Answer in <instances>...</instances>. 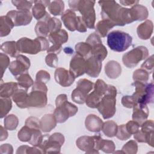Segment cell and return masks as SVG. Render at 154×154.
<instances>
[{"label":"cell","mask_w":154,"mask_h":154,"mask_svg":"<svg viewBox=\"0 0 154 154\" xmlns=\"http://www.w3.org/2000/svg\"><path fill=\"white\" fill-rule=\"evenodd\" d=\"M94 1L77 0L69 1V5L70 10L79 11L82 14V17L87 28L94 29L95 28L96 14L94 9Z\"/></svg>","instance_id":"1"},{"label":"cell","mask_w":154,"mask_h":154,"mask_svg":"<svg viewBox=\"0 0 154 154\" xmlns=\"http://www.w3.org/2000/svg\"><path fill=\"white\" fill-rule=\"evenodd\" d=\"M101 7L102 20H105L115 26H123L122 22V12L123 7L115 1H99Z\"/></svg>","instance_id":"2"},{"label":"cell","mask_w":154,"mask_h":154,"mask_svg":"<svg viewBox=\"0 0 154 154\" xmlns=\"http://www.w3.org/2000/svg\"><path fill=\"white\" fill-rule=\"evenodd\" d=\"M17 45L19 52L31 55L47 51L49 48V42L44 37H37L34 40L22 37L17 41Z\"/></svg>","instance_id":"3"},{"label":"cell","mask_w":154,"mask_h":154,"mask_svg":"<svg viewBox=\"0 0 154 154\" xmlns=\"http://www.w3.org/2000/svg\"><path fill=\"white\" fill-rule=\"evenodd\" d=\"M117 89L111 85H108L105 93L103 96L97 108L104 119L112 117L116 111Z\"/></svg>","instance_id":"4"},{"label":"cell","mask_w":154,"mask_h":154,"mask_svg":"<svg viewBox=\"0 0 154 154\" xmlns=\"http://www.w3.org/2000/svg\"><path fill=\"white\" fill-rule=\"evenodd\" d=\"M132 37L127 32L120 30H114L107 35V45L109 48L118 52L127 50L132 45Z\"/></svg>","instance_id":"5"},{"label":"cell","mask_w":154,"mask_h":154,"mask_svg":"<svg viewBox=\"0 0 154 154\" xmlns=\"http://www.w3.org/2000/svg\"><path fill=\"white\" fill-rule=\"evenodd\" d=\"M64 137L60 132H55L51 135H43L41 144L38 146L43 152L46 153H60L61 146L64 143Z\"/></svg>","instance_id":"6"},{"label":"cell","mask_w":154,"mask_h":154,"mask_svg":"<svg viewBox=\"0 0 154 154\" xmlns=\"http://www.w3.org/2000/svg\"><path fill=\"white\" fill-rule=\"evenodd\" d=\"M133 85L135 87V91L132 95L137 103L147 104L153 101V84L152 82H141L134 81Z\"/></svg>","instance_id":"7"},{"label":"cell","mask_w":154,"mask_h":154,"mask_svg":"<svg viewBox=\"0 0 154 154\" xmlns=\"http://www.w3.org/2000/svg\"><path fill=\"white\" fill-rule=\"evenodd\" d=\"M149 51L144 46H139L125 53L122 57L123 64L128 68L135 67L140 61L147 58Z\"/></svg>","instance_id":"8"},{"label":"cell","mask_w":154,"mask_h":154,"mask_svg":"<svg viewBox=\"0 0 154 154\" xmlns=\"http://www.w3.org/2000/svg\"><path fill=\"white\" fill-rule=\"evenodd\" d=\"M93 87L94 84L90 80L85 78L79 79L76 83V88L72 93V100L78 104L84 103L88 94Z\"/></svg>","instance_id":"9"},{"label":"cell","mask_w":154,"mask_h":154,"mask_svg":"<svg viewBox=\"0 0 154 154\" xmlns=\"http://www.w3.org/2000/svg\"><path fill=\"white\" fill-rule=\"evenodd\" d=\"M108 85L100 79H98L94 84L93 91L88 94L85 103L91 108H96L101 99L106 92Z\"/></svg>","instance_id":"10"},{"label":"cell","mask_w":154,"mask_h":154,"mask_svg":"<svg viewBox=\"0 0 154 154\" xmlns=\"http://www.w3.org/2000/svg\"><path fill=\"white\" fill-rule=\"evenodd\" d=\"M78 108L74 104L66 100L62 104L56 106L54 115L57 123L65 122L70 117L75 116L78 112Z\"/></svg>","instance_id":"11"},{"label":"cell","mask_w":154,"mask_h":154,"mask_svg":"<svg viewBox=\"0 0 154 154\" xmlns=\"http://www.w3.org/2000/svg\"><path fill=\"white\" fill-rule=\"evenodd\" d=\"M29 67V59L23 55H19L16 57V60L10 64L8 69L11 74L16 78L23 73H27Z\"/></svg>","instance_id":"12"},{"label":"cell","mask_w":154,"mask_h":154,"mask_svg":"<svg viewBox=\"0 0 154 154\" xmlns=\"http://www.w3.org/2000/svg\"><path fill=\"white\" fill-rule=\"evenodd\" d=\"M47 91L32 88L31 91L28 94L27 99V107L43 108L47 105Z\"/></svg>","instance_id":"13"},{"label":"cell","mask_w":154,"mask_h":154,"mask_svg":"<svg viewBox=\"0 0 154 154\" xmlns=\"http://www.w3.org/2000/svg\"><path fill=\"white\" fill-rule=\"evenodd\" d=\"M6 16L10 18L16 26L27 25L32 19V14L29 10H11Z\"/></svg>","instance_id":"14"},{"label":"cell","mask_w":154,"mask_h":154,"mask_svg":"<svg viewBox=\"0 0 154 154\" xmlns=\"http://www.w3.org/2000/svg\"><path fill=\"white\" fill-rule=\"evenodd\" d=\"M54 78L57 83L61 86L67 87L73 83L76 78L70 70L63 67H58L55 70Z\"/></svg>","instance_id":"15"},{"label":"cell","mask_w":154,"mask_h":154,"mask_svg":"<svg viewBox=\"0 0 154 154\" xmlns=\"http://www.w3.org/2000/svg\"><path fill=\"white\" fill-rule=\"evenodd\" d=\"M69 70L75 75V78L83 75L85 73V58L77 53L74 55L70 62Z\"/></svg>","instance_id":"16"},{"label":"cell","mask_w":154,"mask_h":154,"mask_svg":"<svg viewBox=\"0 0 154 154\" xmlns=\"http://www.w3.org/2000/svg\"><path fill=\"white\" fill-rule=\"evenodd\" d=\"M76 146L86 153H99V151L94 149V138L92 136L83 135L79 137L76 141Z\"/></svg>","instance_id":"17"},{"label":"cell","mask_w":154,"mask_h":154,"mask_svg":"<svg viewBox=\"0 0 154 154\" xmlns=\"http://www.w3.org/2000/svg\"><path fill=\"white\" fill-rule=\"evenodd\" d=\"M102 66V61L91 55L85 60V73L92 78H96L100 74Z\"/></svg>","instance_id":"18"},{"label":"cell","mask_w":154,"mask_h":154,"mask_svg":"<svg viewBox=\"0 0 154 154\" xmlns=\"http://www.w3.org/2000/svg\"><path fill=\"white\" fill-rule=\"evenodd\" d=\"M149 116V109L146 104L137 103L133 107L132 120L141 125Z\"/></svg>","instance_id":"19"},{"label":"cell","mask_w":154,"mask_h":154,"mask_svg":"<svg viewBox=\"0 0 154 154\" xmlns=\"http://www.w3.org/2000/svg\"><path fill=\"white\" fill-rule=\"evenodd\" d=\"M103 121L97 116L90 114L87 116L85 120V126L86 129L93 132H97L102 130Z\"/></svg>","instance_id":"20"},{"label":"cell","mask_w":154,"mask_h":154,"mask_svg":"<svg viewBox=\"0 0 154 154\" xmlns=\"http://www.w3.org/2000/svg\"><path fill=\"white\" fill-rule=\"evenodd\" d=\"M61 19L66 26L70 31L76 30L77 16L76 13L72 10H66L62 14Z\"/></svg>","instance_id":"21"},{"label":"cell","mask_w":154,"mask_h":154,"mask_svg":"<svg viewBox=\"0 0 154 154\" xmlns=\"http://www.w3.org/2000/svg\"><path fill=\"white\" fill-rule=\"evenodd\" d=\"M50 1H34V5L32 7V14L34 18L38 20L42 19L47 14L46 7H48Z\"/></svg>","instance_id":"22"},{"label":"cell","mask_w":154,"mask_h":154,"mask_svg":"<svg viewBox=\"0 0 154 154\" xmlns=\"http://www.w3.org/2000/svg\"><path fill=\"white\" fill-rule=\"evenodd\" d=\"M153 29V24L152 20H146L139 25L137 29L138 37L142 40H148L152 35Z\"/></svg>","instance_id":"23"},{"label":"cell","mask_w":154,"mask_h":154,"mask_svg":"<svg viewBox=\"0 0 154 154\" xmlns=\"http://www.w3.org/2000/svg\"><path fill=\"white\" fill-rule=\"evenodd\" d=\"M40 129L43 132H49L57 126V122L54 114H46L40 120Z\"/></svg>","instance_id":"24"},{"label":"cell","mask_w":154,"mask_h":154,"mask_svg":"<svg viewBox=\"0 0 154 154\" xmlns=\"http://www.w3.org/2000/svg\"><path fill=\"white\" fill-rule=\"evenodd\" d=\"M105 74L109 78L116 79L122 73V67L116 61H109L105 66Z\"/></svg>","instance_id":"25"},{"label":"cell","mask_w":154,"mask_h":154,"mask_svg":"<svg viewBox=\"0 0 154 154\" xmlns=\"http://www.w3.org/2000/svg\"><path fill=\"white\" fill-rule=\"evenodd\" d=\"M130 10L133 22L144 20L148 17L149 12L147 8L143 5H134L130 8Z\"/></svg>","instance_id":"26"},{"label":"cell","mask_w":154,"mask_h":154,"mask_svg":"<svg viewBox=\"0 0 154 154\" xmlns=\"http://www.w3.org/2000/svg\"><path fill=\"white\" fill-rule=\"evenodd\" d=\"M68 33L63 29H61L57 31L50 33L48 35L49 40L53 45H61L66 43L68 41Z\"/></svg>","instance_id":"27"},{"label":"cell","mask_w":154,"mask_h":154,"mask_svg":"<svg viewBox=\"0 0 154 154\" xmlns=\"http://www.w3.org/2000/svg\"><path fill=\"white\" fill-rule=\"evenodd\" d=\"M28 94L27 90L22 88L17 89L12 96L13 101L16 103L17 106L20 108H26L27 107V99Z\"/></svg>","instance_id":"28"},{"label":"cell","mask_w":154,"mask_h":154,"mask_svg":"<svg viewBox=\"0 0 154 154\" xmlns=\"http://www.w3.org/2000/svg\"><path fill=\"white\" fill-rule=\"evenodd\" d=\"M50 14L47 13L46 16L40 20H38L35 26V32L37 37H46L48 36L50 34L48 25L47 22V20L49 17H50Z\"/></svg>","instance_id":"29"},{"label":"cell","mask_w":154,"mask_h":154,"mask_svg":"<svg viewBox=\"0 0 154 154\" xmlns=\"http://www.w3.org/2000/svg\"><path fill=\"white\" fill-rule=\"evenodd\" d=\"M18 84L14 82L1 83L0 96L2 98H10L15 91L18 89Z\"/></svg>","instance_id":"30"},{"label":"cell","mask_w":154,"mask_h":154,"mask_svg":"<svg viewBox=\"0 0 154 154\" xmlns=\"http://www.w3.org/2000/svg\"><path fill=\"white\" fill-rule=\"evenodd\" d=\"M14 26L13 22L7 16H2L0 17V36L8 35Z\"/></svg>","instance_id":"31"},{"label":"cell","mask_w":154,"mask_h":154,"mask_svg":"<svg viewBox=\"0 0 154 154\" xmlns=\"http://www.w3.org/2000/svg\"><path fill=\"white\" fill-rule=\"evenodd\" d=\"M1 49L5 54L9 55L11 57H16L19 55L17 42L8 41L4 42L1 46Z\"/></svg>","instance_id":"32"},{"label":"cell","mask_w":154,"mask_h":154,"mask_svg":"<svg viewBox=\"0 0 154 154\" xmlns=\"http://www.w3.org/2000/svg\"><path fill=\"white\" fill-rule=\"evenodd\" d=\"M114 26V25L109 22L105 20H102L97 22L95 28L96 33L98 34L100 37H105L108 34V31Z\"/></svg>","instance_id":"33"},{"label":"cell","mask_w":154,"mask_h":154,"mask_svg":"<svg viewBox=\"0 0 154 154\" xmlns=\"http://www.w3.org/2000/svg\"><path fill=\"white\" fill-rule=\"evenodd\" d=\"M117 128L118 126L115 122L112 120H108L103 123L102 131L108 137H113L116 136Z\"/></svg>","instance_id":"34"},{"label":"cell","mask_w":154,"mask_h":154,"mask_svg":"<svg viewBox=\"0 0 154 154\" xmlns=\"http://www.w3.org/2000/svg\"><path fill=\"white\" fill-rule=\"evenodd\" d=\"M64 10V2L61 0L53 1L50 2L48 6L49 13L54 16H60L63 14Z\"/></svg>","instance_id":"35"},{"label":"cell","mask_w":154,"mask_h":154,"mask_svg":"<svg viewBox=\"0 0 154 154\" xmlns=\"http://www.w3.org/2000/svg\"><path fill=\"white\" fill-rule=\"evenodd\" d=\"M90 54L92 56L102 61L106 57L108 51L105 46L103 45L102 43H100L91 47Z\"/></svg>","instance_id":"36"},{"label":"cell","mask_w":154,"mask_h":154,"mask_svg":"<svg viewBox=\"0 0 154 154\" xmlns=\"http://www.w3.org/2000/svg\"><path fill=\"white\" fill-rule=\"evenodd\" d=\"M134 139L139 143H146L152 147H153V133L146 134L139 129L134 134Z\"/></svg>","instance_id":"37"},{"label":"cell","mask_w":154,"mask_h":154,"mask_svg":"<svg viewBox=\"0 0 154 154\" xmlns=\"http://www.w3.org/2000/svg\"><path fill=\"white\" fill-rule=\"evenodd\" d=\"M16 79L17 81L18 85L26 90H28L29 87L32 86L34 82L28 72L18 76Z\"/></svg>","instance_id":"38"},{"label":"cell","mask_w":154,"mask_h":154,"mask_svg":"<svg viewBox=\"0 0 154 154\" xmlns=\"http://www.w3.org/2000/svg\"><path fill=\"white\" fill-rule=\"evenodd\" d=\"M4 127L6 129L13 131L16 129L19 124V119L14 114H9L4 118Z\"/></svg>","instance_id":"39"},{"label":"cell","mask_w":154,"mask_h":154,"mask_svg":"<svg viewBox=\"0 0 154 154\" xmlns=\"http://www.w3.org/2000/svg\"><path fill=\"white\" fill-rule=\"evenodd\" d=\"M12 107V102L10 98L0 99V116L1 118L5 117L11 110Z\"/></svg>","instance_id":"40"},{"label":"cell","mask_w":154,"mask_h":154,"mask_svg":"<svg viewBox=\"0 0 154 154\" xmlns=\"http://www.w3.org/2000/svg\"><path fill=\"white\" fill-rule=\"evenodd\" d=\"M149 73L143 69H138L135 70L132 75V78L134 81L146 83L149 80Z\"/></svg>","instance_id":"41"},{"label":"cell","mask_w":154,"mask_h":154,"mask_svg":"<svg viewBox=\"0 0 154 154\" xmlns=\"http://www.w3.org/2000/svg\"><path fill=\"white\" fill-rule=\"evenodd\" d=\"M32 129L28 126L25 125L18 132L17 137L20 141L28 142L32 136Z\"/></svg>","instance_id":"42"},{"label":"cell","mask_w":154,"mask_h":154,"mask_svg":"<svg viewBox=\"0 0 154 154\" xmlns=\"http://www.w3.org/2000/svg\"><path fill=\"white\" fill-rule=\"evenodd\" d=\"M116 149L114 143L111 140L102 139L99 144V150H102L103 152L106 153H114Z\"/></svg>","instance_id":"43"},{"label":"cell","mask_w":154,"mask_h":154,"mask_svg":"<svg viewBox=\"0 0 154 154\" xmlns=\"http://www.w3.org/2000/svg\"><path fill=\"white\" fill-rule=\"evenodd\" d=\"M91 47L86 42H79L75 45V50L77 54L84 58L86 57L91 52Z\"/></svg>","instance_id":"44"},{"label":"cell","mask_w":154,"mask_h":154,"mask_svg":"<svg viewBox=\"0 0 154 154\" xmlns=\"http://www.w3.org/2000/svg\"><path fill=\"white\" fill-rule=\"evenodd\" d=\"M47 22L50 33L57 31L61 28V22L60 20V19L56 17H51V16L49 17L47 20Z\"/></svg>","instance_id":"45"},{"label":"cell","mask_w":154,"mask_h":154,"mask_svg":"<svg viewBox=\"0 0 154 154\" xmlns=\"http://www.w3.org/2000/svg\"><path fill=\"white\" fill-rule=\"evenodd\" d=\"M138 150V145L135 141L130 140L128 141L122 149L123 153L135 154Z\"/></svg>","instance_id":"46"},{"label":"cell","mask_w":154,"mask_h":154,"mask_svg":"<svg viewBox=\"0 0 154 154\" xmlns=\"http://www.w3.org/2000/svg\"><path fill=\"white\" fill-rule=\"evenodd\" d=\"M12 4L19 10H29L32 7L34 1H12Z\"/></svg>","instance_id":"47"},{"label":"cell","mask_w":154,"mask_h":154,"mask_svg":"<svg viewBox=\"0 0 154 154\" xmlns=\"http://www.w3.org/2000/svg\"><path fill=\"white\" fill-rule=\"evenodd\" d=\"M131 134L127 131L125 125H121L118 126L117 133L116 134V137L122 141L128 140L131 137Z\"/></svg>","instance_id":"48"},{"label":"cell","mask_w":154,"mask_h":154,"mask_svg":"<svg viewBox=\"0 0 154 154\" xmlns=\"http://www.w3.org/2000/svg\"><path fill=\"white\" fill-rule=\"evenodd\" d=\"M45 62L46 64L51 67H57L58 63L57 55L54 53H48L45 57Z\"/></svg>","instance_id":"49"},{"label":"cell","mask_w":154,"mask_h":154,"mask_svg":"<svg viewBox=\"0 0 154 154\" xmlns=\"http://www.w3.org/2000/svg\"><path fill=\"white\" fill-rule=\"evenodd\" d=\"M86 43L89 44L91 47H93L96 45L102 43L100 35L96 32H93L90 34L86 39Z\"/></svg>","instance_id":"50"},{"label":"cell","mask_w":154,"mask_h":154,"mask_svg":"<svg viewBox=\"0 0 154 154\" xmlns=\"http://www.w3.org/2000/svg\"><path fill=\"white\" fill-rule=\"evenodd\" d=\"M25 125L31 129H40V120L35 117L31 116L26 119L25 123Z\"/></svg>","instance_id":"51"},{"label":"cell","mask_w":154,"mask_h":154,"mask_svg":"<svg viewBox=\"0 0 154 154\" xmlns=\"http://www.w3.org/2000/svg\"><path fill=\"white\" fill-rule=\"evenodd\" d=\"M51 79L50 74L46 70H40L37 72L35 76V81L42 82L46 84Z\"/></svg>","instance_id":"52"},{"label":"cell","mask_w":154,"mask_h":154,"mask_svg":"<svg viewBox=\"0 0 154 154\" xmlns=\"http://www.w3.org/2000/svg\"><path fill=\"white\" fill-rule=\"evenodd\" d=\"M154 60H153V55H152L149 58H147L146 61L141 64V68L146 70L149 74L152 73L153 69L154 66Z\"/></svg>","instance_id":"53"},{"label":"cell","mask_w":154,"mask_h":154,"mask_svg":"<svg viewBox=\"0 0 154 154\" xmlns=\"http://www.w3.org/2000/svg\"><path fill=\"white\" fill-rule=\"evenodd\" d=\"M0 64H1V76H3L4 73L7 67H9L10 65V58L9 57L4 53L0 54Z\"/></svg>","instance_id":"54"},{"label":"cell","mask_w":154,"mask_h":154,"mask_svg":"<svg viewBox=\"0 0 154 154\" xmlns=\"http://www.w3.org/2000/svg\"><path fill=\"white\" fill-rule=\"evenodd\" d=\"M122 105L128 108H133L135 105L137 104L135 99L132 96H124L122 98Z\"/></svg>","instance_id":"55"},{"label":"cell","mask_w":154,"mask_h":154,"mask_svg":"<svg viewBox=\"0 0 154 154\" xmlns=\"http://www.w3.org/2000/svg\"><path fill=\"white\" fill-rule=\"evenodd\" d=\"M125 126L128 132L131 135H132V134H135L139 131L140 125L137 122L134 120H131L128 122L127 123L125 124Z\"/></svg>","instance_id":"56"},{"label":"cell","mask_w":154,"mask_h":154,"mask_svg":"<svg viewBox=\"0 0 154 154\" xmlns=\"http://www.w3.org/2000/svg\"><path fill=\"white\" fill-rule=\"evenodd\" d=\"M76 30L80 32H85L87 31V27L83 20L82 16H77Z\"/></svg>","instance_id":"57"},{"label":"cell","mask_w":154,"mask_h":154,"mask_svg":"<svg viewBox=\"0 0 154 154\" xmlns=\"http://www.w3.org/2000/svg\"><path fill=\"white\" fill-rule=\"evenodd\" d=\"M0 153H13V149L10 144H3L0 147Z\"/></svg>","instance_id":"58"},{"label":"cell","mask_w":154,"mask_h":154,"mask_svg":"<svg viewBox=\"0 0 154 154\" xmlns=\"http://www.w3.org/2000/svg\"><path fill=\"white\" fill-rule=\"evenodd\" d=\"M62 50V46L58 45H52L51 47L48 48L47 50V52L48 53H54L55 54H58Z\"/></svg>","instance_id":"59"},{"label":"cell","mask_w":154,"mask_h":154,"mask_svg":"<svg viewBox=\"0 0 154 154\" xmlns=\"http://www.w3.org/2000/svg\"><path fill=\"white\" fill-rule=\"evenodd\" d=\"M66 100H67V96L66 94H59L56 99H55V105L56 106L62 104L63 103H64V102H66Z\"/></svg>","instance_id":"60"},{"label":"cell","mask_w":154,"mask_h":154,"mask_svg":"<svg viewBox=\"0 0 154 154\" xmlns=\"http://www.w3.org/2000/svg\"><path fill=\"white\" fill-rule=\"evenodd\" d=\"M7 129L4 128L2 126H1V135H0V141H4L7 139L8 137V132L7 131Z\"/></svg>","instance_id":"61"},{"label":"cell","mask_w":154,"mask_h":154,"mask_svg":"<svg viewBox=\"0 0 154 154\" xmlns=\"http://www.w3.org/2000/svg\"><path fill=\"white\" fill-rule=\"evenodd\" d=\"M138 2H139L138 1H131V0L130 1H126V0L120 1V3L125 6H132V7L134 5L138 4Z\"/></svg>","instance_id":"62"},{"label":"cell","mask_w":154,"mask_h":154,"mask_svg":"<svg viewBox=\"0 0 154 154\" xmlns=\"http://www.w3.org/2000/svg\"><path fill=\"white\" fill-rule=\"evenodd\" d=\"M64 52H65L66 54H69V55L72 54L73 52V49H72V48H69V47H66V48H64Z\"/></svg>","instance_id":"63"}]
</instances>
